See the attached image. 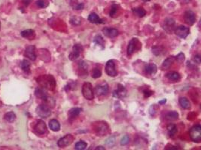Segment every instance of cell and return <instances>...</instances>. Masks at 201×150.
Instances as JSON below:
<instances>
[{"label": "cell", "mask_w": 201, "mask_h": 150, "mask_svg": "<svg viewBox=\"0 0 201 150\" xmlns=\"http://www.w3.org/2000/svg\"><path fill=\"white\" fill-rule=\"evenodd\" d=\"M36 80L40 86L46 89L54 90L56 87V80L51 74L41 75L37 78Z\"/></svg>", "instance_id": "6da1fadb"}, {"label": "cell", "mask_w": 201, "mask_h": 150, "mask_svg": "<svg viewBox=\"0 0 201 150\" xmlns=\"http://www.w3.org/2000/svg\"><path fill=\"white\" fill-rule=\"evenodd\" d=\"M81 92L84 98L87 100L91 101L94 98V92L93 89V86L90 83L86 82L83 84L81 88Z\"/></svg>", "instance_id": "7a4b0ae2"}, {"label": "cell", "mask_w": 201, "mask_h": 150, "mask_svg": "<svg viewBox=\"0 0 201 150\" xmlns=\"http://www.w3.org/2000/svg\"><path fill=\"white\" fill-rule=\"evenodd\" d=\"M142 47L141 43L140 42L139 39L136 38H132L130 41V42L128 43V45H127V55L131 56L132 54L134 53L136 51L140 50Z\"/></svg>", "instance_id": "3957f363"}, {"label": "cell", "mask_w": 201, "mask_h": 150, "mask_svg": "<svg viewBox=\"0 0 201 150\" xmlns=\"http://www.w3.org/2000/svg\"><path fill=\"white\" fill-rule=\"evenodd\" d=\"M189 136L192 141L195 143H200L201 141V126L196 125L192 127L189 131Z\"/></svg>", "instance_id": "277c9868"}, {"label": "cell", "mask_w": 201, "mask_h": 150, "mask_svg": "<svg viewBox=\"0 0 201 150\" xmlns=\"http://www.w3.org/2000/svg\"><path fill=\"white\" fill-rule=\"evenodd\" d=\"M36 113L41 118H48L51 115V108L46 104H40L36 108Z\"/></svg>", "instance_id": "5b68a950"}, {"label": "cell", "mask_w": 201, "mask_h": 150, "mask_svg": "<svg viewBox=\"0 0 201 150\" xmlns=\"http://www.w3.org/2000/svg\"><path fill=\"white\" fill-rule=\"evenodd\" d=\"M106 72L109 77H116L117 75V71L115 68V63L114 60H109L106 65Z\"/></svg>", "instance_id": "8992f818"}, {"label": "cell", "mask_w": 201, "mask_h": 150, "mask_svg": "<svg viewBox=\"0 0 201 150\" xmlns=\"http://www.w3.org/2000/svg\"><path fill=\"white\" fill-rule=\"evenodd\" d=\"M75 138L72 134H67L64 138H61L57 142V146L60 148H64V147L68 146L71 145L74 141Z\"/></svg>", "instance_id": "52a82bcc"}, {"label": "cell", "mask_w": 201, "mask_h": 150, "mask_svg": "<svg viewBox=\"0 0 201 150\" xmlns=\"http://www.w3.org/2000/svg\"><path fill=\"white\" fill-rule=\"evenodd\" d=\"M83 51V47L81 44H75L72 48V50L71 53L69 56V58L71 61H74L76 60L81 55V52Z\"/></svg>", "instance_id": "ba28073f"}, {"label": "cell", "mask_w": 201, "mask_h": 150, "mask_svg": "<svg viewBox=\"0 0 201 150\" xmlns=\"http://www.w3.org/2000/svg\"><path fill=\"white\" fill-rule=\"evenodd\" d=\"M108 92H109V85L107 83L103 82L96 86L95 93L97 96H103L107 95Z\"/></svg>", "instance_id": "9c48e42d"}, {"label": "cell", "mask_w": 201, "mask_h": 150, "mask_svg": "<svg viewBox=\"0 0 201 150\" xmlns=\"http://www.w3.org/2000/svg\"><path fill=\"white\" fill-rule=\"evenodd\" d=\"M175 33L179 38L185 39L190 33V29L185 26H179L176 27L175 29Z\"/></svg>", "instance_id": "30bf717a"}, {"label": "cell", "mask_w": 201, "mask_h": 150, "mask_svg": "<svg viewBox=\"0 0 201 150\" xmlns=\"http://www.w3.org/2000/svg\"><path fill=\"white\" fill-rule=\"evenodd\" d=\"M34 131L38 135H43L47 132V125L42 120H38L34 126Z\"/></svg>", "instance_id": "8fae6325"}, {"label": "cell", "mask_w": 201, "mask_h": 150, "mask_svg": "<svg viewBox=\"0 0 201 150\" xmlns=\"http://www.w3.org/2000/svg\"><path fill=\"white\" fill-rule=\"evenodd\" d=\"M78 75L80 77H84L87 76L88 74V65L87 62L84 60H81L78 62Z\"/></svg>", "instance_id": "7c38bea8"}, {"label": "cell", "mask_w": 201, "mask_h": 150, "mask_svg": "<svg viewBox=\"0 0 201 150\" xmlns=\"http://www.w3.org/2000/svg\"><path fill=\"white\" fill-rule=\"evenodd\" d=\"M185 22L189 26H192L196 22V15L192 11H186L184 14Z\"/></svg>", "instance_id": "4fadbf2b"}, {"label": "cell", "mask_w": 201, "mask_h": 150, "mask_svg": "<svg viewBox=\"0 0 201 150\" xmlns=\"http://www.w3.org/2000/svg\"><path fill=\"white\" fill-rule=\"evenodd\" d=\"M96 132L98 136H104L109 132V126L106 122H98L96 127Z\"/></svg>", "instance_id": "5bb4252c"}, {"label": "cell", "mask_w": 201, "mask_h": 150, "mask_svg": "<svg viewBox=\"0 0 201 150\" xmlns=\"http://www.w3.org/2000/svg\"><path fill=\"white\" fill-rule=\"evenodd\" d=\"M127 91L125 87L121 84H118L117 89L113 92V95L117 98H123L127 95Z\"/></svg>", "instance_id": "9a60e30c"}, {"label": "cell", "mask_w": 201, "mask_h": 150, "mask_svg": "<svg viewBox=\"0 0 201 150\" xmlns=\"http://www.w3.org/2000/svg\"><path fill=\"white\" fill-rule=\"evenodd\" d=\"M24 56L30 59L32 61H35L36 59V53H35V47L33 45H30L28 46L25 50V53H24Z\"/></svg>", "instance_id": "2e32d148"}, {"label": "cell", "mask_w": 201, "mask_h": 150, "mask_svg": "<svg viewBox=\"0 0 201 150\" xmlns=\"http://www.w3.org/2000/svg\"><path fill=\"white\" fill-rule=\"evenodd\" d=\"M102 32L104 34L105 36L108 37V38H115V37H117L119 35L118 30L115 28L105 27V28L103 29Z\"/></svg>", "instance_id": "e0dca14e"}, {"label": "cell", "mask_w": 201, "mask_h": 150, "mask_svg": "<svg viewBox=\"0 0 201 150\" xmlns=\"http://www.w3.org/2000/svg\"><path fill=\"white\" fill-rule=\"evenodd\" d=\"M81 111H82V109L80 108H72V109H70L68 112L69 119L72 120L75 119L76 117L79 116Z\"/></svg>", "instance_id": "ac0fdd59"}, {"label": "cell", "mask_w": 201, "mask_h": 150, "mask_svg": "<svg viewBox=\"0 0 201 150\" xmlns=\"http://www.w3.org/2000/svg\"><path fill=\"white\" fill-rule=\"evenodd\" d=\"M35 95L38 98H40V99L43 100V101H44L47 98V97L48 96L44 89L42 88V87H38V88L35 89Z\"/></svg>", "instance_id": "d6986e66"}, {"label": "cell", "mask_w": 201, "mask_h": 150, "mask_svg": "<svg viewBox=\"0 0 201 150\" xmlns=\"http://www.w3.org/2000/svg\"><path fill=\"white\" fill-rule=\"evenodd\" d=\"M145 71L147 74L149 75H154L157 71V67L155 64L149 63L145 66Z\"/></svg>", "instance_id": "ffe728a7"}, {"label": "cell", "mask_w": 201, "mask_h": 150, "mask_svg": "<svg viewBox=\"0 0 201 150\" xmlns=\"http://www.w3.org/2000/svg\"><path fill=\"white\" fill-rule=\"evenodd\" d=\"M175 61H176V57H174V56L168 57L167 59H166L163 61V64H162V66H161L162 68H163V70L169 69V68L171 67V65L174 63Z\"/></svg>", "instance_id": "44dd1931"}, {"label": "cell", "mask_w": 201, "mask_h": 150, "mask_svg": "<svg viewBox=\"0 0 201 150\" xmlns=\"http://www.w3.org/2000/svg\"><path fill=\"white\" fill-rule=\"evenodd\" d=\"M88 20L92 23L96 24H101L104 23V21L97 15L96 13H91L88 17Z\"/></svg>", "instance_id": "7402d4cb"}, {"label": "cell", "mask_w": 201, "mask_h": 150, "mask_svg": "<svg viewBox=\"0 0 201 150\" xmlns=\"http://www.w3.org/2000/svg\"><path fill=\"white\" fill-rule=\"evenodd\" d=\"M164 29L167 31V32H170L174 29L175 26V21L172 18H166L164 20Z\"/></svg>", "instance_id": "603a6c76"}, {"label": "cell", "mask_w": 201, "mask_h": 150, "mask_svg": "<svg viewBox=\"0 0 201 150\" xmlns=\"http://www.w3.org/2000/svg\"><path fill=\"white\" fill-rule=\"evenodd\" d=\"M21 36L29 40H33L35 38V32L33 29H26L21 32Z\"/></svg>", "instance_id": "cb8c5ba5"}, {"label": "cell", "mask_w": 201, "mask_h": 150, "mask_svg": "<svg viewBox=\"0 0 201 150\" xmlns=\"http://www.w3.org/2000/svg\"><path fill=\"white\" fill-rule=\"evenodd\" d=\"M179 104H180L181 107H182V108H184V109H190L191 108V103L190 101H189V100L187 98H185V97H181V98H179Z\"/></svg>", "instance_id": "d4e9b609"}, {"label": "cell", "mask_w": 201, "mask_h": 150, "mask_svg": "<svg viewBox=\"0 0 201 150\" xmlns=\"http://www.w3.org/2000/svg\"><path fill=\"white\" fill-rule=\"evenodd\" d=\"M49 128L53 131H59L60 130V124L57 119H51L49 122Z\"/></svg>", "instance_id": "484cf974"}, {"label": "cell", "mask_w": 201, "mask_h": 150, "mask_svg": "<svg viewBox=\"0 0 201 150\" xmlns=\"http://www.w3.org/2000/svg\"><path fill=\"white\" fill-rule=\"evenodd\" d=\"M166 78L169 80H173V81H178L180 80L181 77L180 74H179L176 71H171V72H169L166 74Z\"/></svg>", "instance_id": "4316f807"}, {"label": "cell", "mask_w": 201, "mask_h": 150, "mask_svg": "<svg viewBox=\"0 0 201 150\" xmlns=\"http://www.w3.org/2000/svg\"><path fill=\"white\" fill-rule=\"evenodd\" d=\"M167 132L168 135L170 138H173L178 132V128L175 124H169L167 126Z\"/></svg>", "instance_id": "83f0119b"}, {"label": "cell", "mask_w": 201, "mask_h": 150, "mask_svg": "<svg viewBox=\"0 0 201 150\" xmlns=\"http://www.w3.org/2000/svg\"><path fill=\"white\" fill-rule=\"evenodd\" d=\"M133 13L139 18H143V17L146 16V10L143 8H141V7L133 8Z\"/></svg>", "instance_id": "f1b7e54d"}, {"label": "cell", "mask_w": 201, "mask_h": 150, "mask_svg": "<svg viewBox=\"0 0 201 150\" xmlns=\"http://www.w3.org/2000/svg\"><path fill=\"white\" fill-rule=\"evenodd\" d=\"M15 119H16V115L14 112H8L4 116V119L6 120L7 122H9V123L14 122Z\"/></svg>", "instance_id": "f546056e"}, {"label": "cell", "mask_w": 201, "mask_h": 150, "mask_svg": "<svg viewBox=\"0 0 201 150\" xmlns=\"http://www.w3.org/2000/svg\"><path fill=\"white\" fill-rule=\"evenodd\" d=\"M30 66H31V64H30V62H29L28 60H23L22 63H21V68H22V70L24 72L29 74L30 72Z\"/></svg>", "instance_id": "4dcf8cb0"}, {"label": "cell", "mask_w": 201, "mask_h": 150, "mask_svg": "<svg viewBox=\"0 0 201 150\" xmlns=\"http://www.w3.org/2000/svg\"><path fill=\"white\" fill-rule=\"evenodd\" d=\"M166 119L168 120H176L179 119V113L176 111H169L166 115Z\"/></svg>", "instance_id": "1f68e13d"}, {"label": "cell", "mask_w": 201, "mask_h": 150, "mask_svg": "<svg viewBox=\"0 0 201 150\" xmlns=\"http://www.w3.org/2000/svg\"><path fill=\"white\" fill-rule=\"evenodd\" d=\"M102 76V71L100 68H94L92 71V74H91V77L94 79H97V78H100V77Z\"/></svg>", "instance_id": "d6a6232c"}, {"label": "cell", "mask_w": 201, "mask_h": 150, "mask_svg": "<svg viewBox=\"0 0 201 150\" xmlns=\"http://www.w3.org/2000/svg\"><path fill=\"white\" fill-rule=\"evenodd\" d=\"M94 42L95 43V44L100 45V46H102L103 48H104L105 41H104V39H103V37H102L100 35H96L95 38H94Z\"/></svg>", "instance_id": "836d02e7"}, {"label": "cell", "mask_w": 201, "mask_h": 150, "mask_svg": "<svg viewBox=\"0 0 201 150\" xmlns=\"http://www.w3.org/2000/svg\"><path fill=\"white\" fill-rule=\"evenodd\" d=\"M87 144L84 141H79V142L76 143L75 146V149L76 150H84L87 148Z\"/></svg>", "instance_id": "e575fe53"}, {"label": "cell", "mask_w": 201, "mask_h": 150, "mask_svg": "<svg viewBox=\"0 0 201 150\" xmlns=\"http://www.w3.org/2000/svg\"><path fill=\"white\" fill-rule=\"evenodd\" d=\"M119 11V6L117 5H112L111 7V10L109 12V16L112 18H115L117 16V14Z\"/></svg>", "instance_id": "d590c367"}, {"label": "cell", "mask_w": 201, "mask_h": 150, "mask_svg": "<svg viewBox=\"0 0 201 150\" xmlns=\"http://www.w3.org/2000/svg\"><path fill=\"white\" fill-rule=\"evenodd\" d=\"M44 101L45 102L46 105L49 108H54V106H55V101L52 97L48 96Z\"/></svg>", "instance_id": "8d00e7d4"}, {"label": "cell", "mask_w": 201, "mask_h": 150, "mask_svg": "<svg viewBox=\"0 0 201 150\" xmlns=\"http://www.w3.org/2000/svg\"><path fill=\"white\" fill-rule=\"evenodd\" d=\"M163 52H164V50H163V48L162 47L155 46L152 48V53L155 56L161 55Z\"/></svg>", "instance_id": "74e56055"}, {"label": "cell", "mask_w": 201, "mask_h": 150, "mask_svg": "<svg viewBox=\"0 0 201 150\" xmlns=\"http://www.w3.org/2000/svg\"><path fill=\"white\" fill-rule=\"evenodd\" d=\"M35 4H36V5L38 8H44L48 6V4L49 3H48L47 0H38V1H36Z\"/></svg>", "instance_id": "f35d334b"}, {"label": "cell", "mask_w": 201, "mask_h": 150, "mask_svg": "<svg viewBox=\"0 0 201 150\" xmlns=\"http://www.w3.org/2000/svg\"><path fill=\"white\" fill-rule=\"evenodd\" d=\"M72 5L74 10H76V11H79V10H82L84 8V5L83 3H80V2H78L77 0H75V4H70Z\"/></svg>", "instance_id": "ab89813d"}, {"label": "cell", "mask_w": 201, "mask_h": 150, "mask_svg": "<svg viewBox=\"0 0 201 150\" xmlns=\"http://www.w3.org/2000/svg\"><path fill=\"white\" fill-rule=\"evenodd\" d=\"M81 23V19L78 17H72V18L70 19V23L72 24L74 26H78L80 25Z\"/></svg>", "instance_id": "60d3db41"}, {"label": "cell", "mask_w": 201, "mask_h": 150, "mask_svg": "<svg viewBox=\"0 0 201 150\" xmlns=\"http://www.w3.org/2000/svg\"><path fill=\"white\" fill-rule=\"evenodd\" d=\"M129 140H130V138H129L128 135H125V136H123L121 140H120V144L123 146L126 145L129 143Z\"/></svg>", "instance_id": "b9f144b4"}, {"label": "cell", "mask_w": 201, "mask_h": 150, "mask_svg": "<svg viewBox=\"0 0 201 150\" xmlns=\"http://www.w3.org/2000/svg\"><path fill=\"white\" fill-rule=\"evenodd\" d=\"M176 60H177L179 62H184V60H185V54L183 53H180L178 56H176Z\"/></svg>", "instance_id": "7bdbcfd3"}, {"label": "cell", "mask_w": 201, "mask_h": 150, "mask_svg": "<svg viewBox=\"0 0 201 150\" xmlns=\"http://www.w3.org/2000/svg\"><path fill=\"white\" fill-rule=\"evenodd\" d=\"M115 142V138H112H112H109V139L106 140V144L109 146H112L114 145Z\"/></svg>", "instance_id": "ee69618b"}, {"label": "cell", "mask_w": 201, "mask_h": 150, "mask_svg": "<svg viewBox=\"0 0 201 150\" xmlns=\"http://www.w3.org/2000/svg\"><path fill=\"white\" fill-rule=\"evenodd\" d=\"M143 94H144L145 98H149V97H150L151 95H153V92L149 89H146L143 91Z\"/></svg>", "instance_id": "f6af8a7d"}, {"label": "cell", "mask_w": 201, "mask_h": 150, "mask_svg": "<svg viewBox=\"0 0 201 150\" xmlns=\"http://www.w3.org/2000/svg\"><path fill=\"white\" fill-rule=\"evenodd\" d=\"M194 61L196 62L197 64H200V55H196L194 57Z\"/></svg>", "instance_id": "bcb514c9"}, {"label": "cell", "mask_w": 201, "mask_h": 150, "mask_svg": "<svg viewBox=\"0 0 201 150\" xmlns=\"http://www.w3.org/2000/svg\"><path fill=\"white\" fill-rule=\"evenodd\" d=\"M31 1L32 0H23V4L24 5V6H28L29 5H30V3L31 2Z\"/></svg>", "instance_id": "7dc6e473"}, {"label": "cell", "mask_w": 201, "mask_h": 150, "mask_svg": "<svg viewBox=\"0 0 201 150\" xmlns=\"http://www.w3.org/2000/svg\"><path fill=\"white\" fill-rule=\"evenodd\" d=\"M166 102V99L165 98V99L162 100V101H159V104H165V103Z\"/></svg>", "instance_id": "c3c4849f"}, {"label": "cell", "mask_w": 201, "mask_h": 150, "mask_svg": "<svg viewBox=\"0 0 201 150\" xmlns=\"http://www.w3.org/2000/svg\"><path fill=\"white\" fill-rule=\"evenodd\" d=\"M96 149H97V150H98V149H103V150H104L105 149V147L102 146H97V148H96Z\"/></svg>", "instance_id": "681fc988"}, {"label": "cell", "mask_w": 201, "mask_h": 150, "mask_svg": "<svg viewBox=\"0 0 201 150\" xmlns=\"http://www.w3.org/2000/svg\"><path fill=\"white\" fill-rule=\"evenodd\" d=\"M171 148H168L167 149H178V148L177 147H176V146H171Z\"/></svg>", "instance_id": "f907efd6"}, {"label": "cell", "mask_w": 201, "mask_h": 150, "mask_svg": "<svg viewBox=\"0 0 201 150\" xmlns=\"http://www.w3.org/2000/svg\"><path fill=\"white\" fill-rule=\"evenodd\" d=\"M143 2H149V1H151V0H143Z\"/></svg>", "instance_id": "816d5d0a"}, {"label": "cell", "mask_w": 201, "mask_h": 150, "mask_svg": "<svg viewBox=\"0 0 201 150\" xmlns=\"http://www.w3.org/2000/svg\"><path fill=\"white\" fill-rule=\"evenodd\" d=\"M0 28H1V23H0Z\"/></svg>", "instance_id": "f5cc1de1"}]
</instances>
